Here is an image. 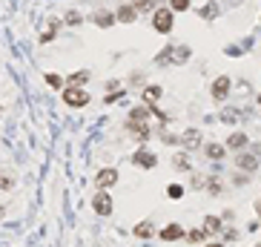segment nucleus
Listing matches in <instances>:
<instances>
[{
    "label": "nucleus",
    "mask_w": 261,
    "mask_h": 247,
    "mask_svg": "<svg viewBox=\"0 0 261 247\" xmlns=\"http://www.w3.org/2000/svg\"><path fill=\"white\" fill-rule=\"evenodd\" d=\"M152 26L158 35H170L172 32V9H155L152 12Z\"/></svg>",
    "instance_id": "f257e3e1"
},
{
    "label": "nucleus",
    "mask_w": 261,
    "mask_h": 247,
    "mask_svg": "<svg viewBox=\"0 0 261 247\" xmlns=\"http://www.w3.org/2000/svg\"><path fill=\"white\" fill-rule=\"evenodd\" d=\"M92 210L98 213V216H112V210H115L112 193H106V190L95 193V199H92Z\"/></svg>",
    "instance_id": "f03ea898"
},
{
    "label": "nucleus",
    "mask_w": 261,
    "mask_h": 247,
    "mask_svg": "<svg viewBox=\"0 0 261 247\" xmlns=\"http://www.w3.org/2000/svg\"><path fill=\"white\" fill-rule=\"evenodd\" d=\"M63 101H66L69 106H83V104H89V92L86 89H80V86H66L63 89Z\"/></svg>",
    "instance_id": "7ed1b4c3"
},
{
    "label": "nucleus",
    "mask_w": 261,
    "mask_h": 247,
    "mask_svg": "<svg viewBox=\"0 0 261 247\" xmlns=\"http://www.w3.org/2000/svg\"><path fill=\"white\" fill-rule=\"evenodd\" d=\"M158 239L161 242H181V239H187V230H184L181 224H167V227H161L158 230Z\"/></svg>",
    "instance_id": "20e7f679"
},
{
    "label": "nucleus",
    "mask_w": 261,
    "mask_h": 247,
    "mask_svg": "<svg viewBox=\"0 0 261 247\" xmlns=\"http://www.w3.org/2000/svg\"><path fill=\"white\" fill-rule=\"evenodd\" d=\"M118 184V170H112V167H103L101 173L95 176V187L98 190H109Z\"/></svg>",
    "instance_id": "39448f33"
},
{
    "label": "nucleus",
    "mask_w": 261,
    "mask_h": 247,
    "mask_svg": "<svg viewBox=\"0 0 261 247\" xmlns=\"http://www.w3.org/2000/svg\"><path fill=\"white\" fill-rule=\"evenodd\" d=\"M181 147H187V150H198V147H204V135H201V130H195V127L184 130L181 132Z\"/></svg>",
    "instance_id": "423d86ee"
},
{
    "label": "nucleus",
    "mask_w": 261,
    "mask_h": 247,
    "mask_svg": "<svg viewBox=\"0 0 261 247\" xmlns=\"http://www.w3.org/2000/svg\"><path fill=\"white\" fill-rule=\"evenodd\" d=\"M132 161H135L141 170H152V167L158 164V155L147 153V150H135V155H132Z\"/></svg>",
    "instance_id": "0eeeda50"
},
{
    "label": "nucleus",
    "mask_w": 261,
    "mask_h": 247,
    "mask_svg": "<svg viewBox=\"0 0 261 247\" xmlns=\"http://www.w3.org/2000/svg\"><path fill=\"white\" fill-rule=\"evenodd\" d=\"M227 95H230V78L221 75V78H216V83H213V98H216V101H224Z\"/></svg>",
    "instance_id": "6e6552de"
},
{
    "label": "nucleus",
    "mask_w": 261,
    "mask_h": 247,
    "mask_svg": "<svg viewBox=\"0 0 261 247\" xmlns=\"http://www.w3.org/2000/svg\"><path fill=\"white\" fill-rule=\"evenodd\" d=\"M244 147H250V138L244 135V132H233L227 138V150H236V153H241Z\"/></svg>",
    "instance_id": "1a4fd4ad"
},
{
    "label": "nucleus",
    "mask_w": 261,
    "mask_h": 247,
    "mask_svg": "<svg viewBox=\"0 0 261 247\" xmlns=\"http://www.w3.org/2000/svg\"><path fill=\"white\" fill-rule=\"evenodd\" d=\"M236 164H239V170H244V173H253V170H259V155L241 153L239 158H236Z\"/></svg>",
    "instance_id": "9d476101"
},
{
    "label": "nucleus",
    "mask_w": 261,
    "mask_h": 247,
    "mask_svg": "<svg viewBox=\"0 0 261 247\" xmlns=\"http://www.w3.org/2000/svg\"><path fill=\"white\" fill-rule=\"evenodd\" d=\"M204 239H210L204 227H193V230H187V242L190 245H204Z\"/></svg>",
    "instance_id": "9b49d317"
},
{
    "label": "nucleus",
    "mask_w": 261,
    "mask_h": 247,
    "mask_svg": "<svg viewBox=\"0 0 261 247\" xmlns=\"http://www.w3.org/2000/svg\"><path fill=\"white\" fill-rule=\"evenodd\" d=\"M167 55H172V63H187L190 60V49L187 46H175V49H167Z\"/></svg>",
    "instance_id": "f8f14e48"
},
{
    "label": "nucleus",
    "mask_w": 261,
    "mask_h": 247,
    "mask_svg": "<svg viewBox=\"0 0 261 247\" xmlns=\"http://www.w3.org/2000/svg\"><path fill=\"white\" fill-rule=\"evenodd\" d=\"M141 98H144V106H155V101L161 98V86H147Z\"/></svg>",
    "instance_id": "ddd939ff"
},
{
    "label": "nucleus",
    "mask_w": 261,
    "mask_h": 247,
    "mask_svg": "<svg viewBox=\"0 0 261 247\" xmlns=\"http://www.w3.org/2000/svg\"><path fill=\"white\" fill-rule=\"evenodd\" d=\"M204 153L213 158V161H221L224 155H227V147H221V144H207L204 147Z\"/></svg>",
    "instance_id": "4468645a"
},
{
    "label": "nucleus",
    "mask_w": 261,
    "mask_h": 247,
    "mask_svg": "<svg viewBox=\"0 0 261 247\" xmlns=\"http://www.w3.org/2000/svg\"><path fill=\"white\" fill-rule=\"evenodd\" d=\"M135 6H121V12L115 14V20H121V23H132L135 20Z\"/></svg>",
    "instance_id": "2eb2a0df"
},
{
    "label": "nucleus",
    "mask_w": 261,
    "mask_h": 247,
    "mask_svg": "<svg viewBox=\"0 0 261 247\" xmlns=\"http://www.w3.org/2000/svg\"><path fill=\"white\" fill-rule=\"evenodd\" d=\"M152 233H155V227H152V222L135 224V239H152Z\"/></svg>",
    "instance_id": "dca6fc26"
},
{
    "label": "nucleus",
    "mask_w": 261,
    "mask_h": 247,
    "mask_svg": "<svg viewBox=\"0 0 261 247\" xmlns=\"http://www.w3.org/2000/svg\"><path fill=\"white\" fill-rule=\"evenodd\" d=\"M129 132L135 135L138 141H147V138H149V127H147V124H129Z\"/></svg>",
    "instance_id": "f3484780"
},
{
    "label": "nucleus",
    "mask_w": 261,
    "mask_h": 247,
    "mask_svg": "<svg viewBox=\"0 0 261 247\" xmlns=\"http://www.w3.org/2000/svg\"><path fill=\"white\" fill-rule=\"evenodd\" d=\"M147 118H149V109H147V106H138V109H132V112H129V121H132V124H144Z\"/></svg>",
    "instance_id": "a211bd4d"
},
{
    "label": "nucleus",
    "mask_w": 261,
    "mask_h": 247,
    "mask_svg": "<svg viewBox=\"0 0 261 247\" xmlns=\"http://www.w3.org/2000/svg\"><path fill=\"white\" fill-rule=\"evenodd\" d=\"M204 230H207V233H218V230H221V219H218V216H207V219H204Z\"/></svg>",
    "instance_id": "6ab92c4d"
},
{
    "label": "nucleus",
    "mask_w": 261,
    "mask_h": 247,
    "mask_svg": "<svg viewBox=\"0 0 261 247\" xmlns=\"http://www.w3.org/2000/svg\"><path fill=\"white\" fill-rule=\"evenodd\" d=\"M184 193H187V190L181 187V184H170V187H167V196H170L172 201H178V199H184Z\"/></svg>",
    "instance_id": "aec40b11"
},
{
    "label": "nucleus",
    "mask_w": 261,
    "mask_h": 247,
    "mask_svg": "<svg viewBox=\"0 0 261 247\" xmlns=\"http://www.w3.org/2000/svg\"><path fill=\"white\" fill-rule=\"evenodd\" d=\"M170 9L172 12H187L190 9V0H170Z\"/></svg>",
    "instance_id": "412c9836"
},
{
    "label": "nucleus",
    "mask_w": 261,
    "mask_h": 247,
    "mask_svg": "<svg viewBox=\"0 0 261 247\" xmlns=\"http://www.w3.org/2000/svg\"><path fill=\"white\" fill-rule=\"evenodd\" d=\"M95 23H98V26H112L115 23V14L103 12V14H98V17H95Z\"/></svg>",
    "instance_id": "4be33fe9"
},
{
    "label": "nucleus",
    "mask_w": 261,
    "mask_h": 247,
    "mask_svg": "<svg viewBox=\"0 0 261 247\" xmlns=\"http://www.w3.org/2000/svg\"><path fill=\"white\" fill-rule=\"evenodd\" d=\"M46 83H49V86H55V89H60V86H63L60 75H46Z\"/></svg>",
    "instance_id": "5701e85b"
},
{
    "label": "nucleus",
    "mask_w": 261,
    "mask_h": 247,
    "mask_svg": "<svg viewBox=\"0 0 261 247\" xmlns=\"http://www.w3.org/2000/svg\"><path fill=\"white\" fill-rule=\"evenodd\" d=\"M236 239H239V230H236V227L224 230V245H227V242H236Z\"/></svg>",
    "instance_id": "b1692460"
},
{
    "label": "nucleus",
    "mask_w": 261,
    "mask_h": 247,
    "mask_svg": "<svg viewBox=\"0 0 261 247\" xmlns=\"http://www.w3.org/2000/svg\"><path fill=\"white\" fill-rule=\"evenodd\" d=\"M207 187H210V196H218V193H221V181H218V178H213Z\"/></svg>",
    "instance_id": "393cba45"
},
{
    "label": "nucleus",
    "mask_w": 261,
    "mask_h": 247,
    "mask_svg": "<svg viewBox=\"0 0 261 247\" xmlns=\"http://www.w3.org/2000/svg\"><path fill=\"white\" fill-rule=\"evenodd\" d=\"M86 78H89V75H86V72H75V75H72V78H69V81H72V83H83V81H86Z\"/></svg>",
    "instance_id": "a878e982"
},
{
    "label": "nucleus",
    "mask_w": 261,
    "mask_h": 247,
    "mask_svg": "<svg viewBox=\"0 0 261 247\" xmlns=\"http://www.w3.org/2000/svg\"><path fill=\"white\" fill-rule=\"evenodd\" d=\"M175 167H181V170H190V161H187L184 155H175Z\"/></svg>",
    "instance_id": "bb28decb"
},
{
    "label": "nucleus",
    "mask_w": 261,
    "mask_h": 247,
    "mask_svg": "<svg viewBox=\"0 0 261 247\" xmlns=\"http://www.w3.org/2000/svg\"><path fill=\"white\" fill-rule=\"evenodd\" d=\"M11 187V176H0V190H9Z\"/></svg>",
    "instance_id": "cd10ccee"
},
{
    "label": "nucleus",
    "mask_w": 261,
    "mask_h": 247,
    "mask_svg": "<svg viewBox=\"0 0 261 247\" xmlns=\"http://www.w3.org/2000/svg\"><path fill=\"white\" fill-rule=\"evenodd\" d=\"M66 20H69V23H80V14L72 12V14H66Z\"/></svg>",
    "instance_id": "c85d7f7f"
},
{
    "label": "nucleus",
    "mask_w": 261,
    "mask_h": 247,
    "mask_svg": "<svg viewBox=\"0 0 261 247\" xmlns=\"http://www.w3.org/2000/svg\"><path fill=\"white\" fill-rule=\"evenodd\" d=\"M204 247H227L224 242H213V245H204Z\"/></svg>",
    "instance_id": "c756f323"
},
{
    "label": "nucleus",
    "mask_w": 261,
    "mask_h": 247,
    "mask_svg": "<svg viewBox=\"0 0 261 247\" xmlns=\"http://www.w3.org/2000/svg\"><path fill=\"white\" fill-rule=\"evenodd\" d=\"M256 210H259V216H261V201H259V204H256Z\"/></svg>",
    "instance_id": "7c9ffc66"
},
{
    "label": "nucleus",
    "mask_w": 261,
    "mask_h": 247,
    "mask_svg": "<svg viewBox=\"0 0 261 247\" xmlns=\"http://www.w3.org/2000/svg\"><path fill=\"white\" fill-rule=\"evenodd\" d=\"M256 247H261V245H256Z\"/></svg>",
    "instance_id": "2f4dec72"
}]
</instances>
